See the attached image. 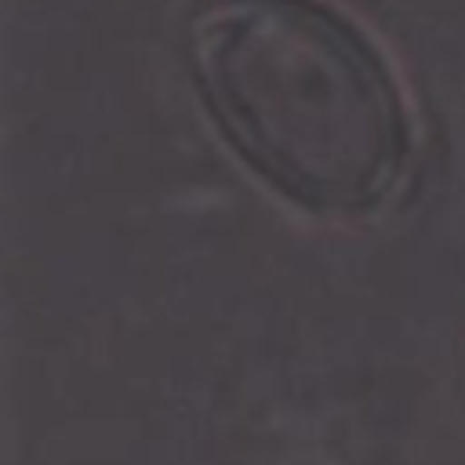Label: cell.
<instances>
[{
    "instance_id": "1",
    "label": "cell",
    "mask_w": 465,
    "mask_h": 465,
    "mask_svg": "<svg viewBox=\"0 0 465 465\" xmlns=\"http://www.w3.org/2000/svg\"><path fill=\"white\" fill-rule=\"evenodd\" d=\"M185 54L225 142L291 203L363 214L403 178L411 127L371 40L320 0H207Z\"/></svg>"
}]
</instances>
